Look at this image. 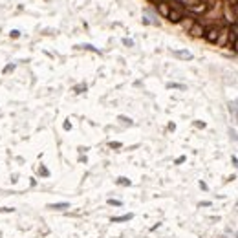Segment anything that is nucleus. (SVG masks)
I'll return each instance as SVG.
<instances>
[{
  "label": "nucleus",
  "mask_w": 238,
  "mask_h": 238,
  "mask_svg": "<svg viewBox=\"0 0 238 238\" xmlns=\"http://www.w3.org/2000/svg\"><path fill=\"white\" fill-rule=\"evenodd\" d=\"M233 33H238V24H234V26H233V30H231Z\"/></svg>",
  "instance_id": "4468645a"
},
{
  "label": "nucleus",
  "mask_w": 238,
  "mask_h": 238,
  "mask_svg": "<svg viewBox=\"0 0 238 238\" xmlns=\"http://www.w3.org/2000/svg\"><path fill=\"white\" fill-rule=\"evenodd\" d=\"M108 203L110 205H121V202H119V200H108Z\"/></svg>",
  "instance_id": "9b49d317"
},
{
  "label": "nucleus",
  "mask_w": 238,
  "mask_h": 238,
  "mask_svg": "<svg viewBox=\"0 0 238 238\" xmlns=\"http://www.w3.org/2000/svg\"><path fill=\"white\" fill-rule=\"evenodd\" d=\"M158 11H159V15L161 17H169V11H171V8H169V4H167V2H163V0H161V2H158Z\"/></svg>",
  "instance_id": "20e7f679"
},
{
  "label": "nucleus",
  "mask_w": 238,
  "mask_h": 238,
  "mask_svg": "<svg viewBox=\"0 0 238 238\" xmlns=\"http://www.w3.org/2000/svg\"><path fill=\"white\" fill-rule=\"evenodd\" d=\"M169 88H183L181 84H169Z\"/></svg>",
  "instance_id": "2eb2a0df"
},
{
  "label": "nucleus",
  "mask_w": 238,
  "mask_h": 238,
  "mask_svg": "<svg viewBox=\"0 0 238 238\" xmlns=\"http://www.w3.org/2000/svg\"><path fill=\"white\" fill-rule=\"evenodd\" d=\"M18 35H20V31H18V30H13V31H11V37H13V39H17Z\"/></svg>",
  "instance_id": "f8f14e48"
},
{
  "label": "nucleus",
  "mask_w": 238,
  "mask_h": 238,
  "mask_svg": "<svg viewBox=\"0 0 238 238\" xmlns=\"http://www.w3.org/2000/svg\"><path fill=\"white\" fill-rule=\"evenodd\" d=\"M174 55L180 57V59H187V61L193 59V53H190V52H174Z\"/></svg>",
  "instance_id": "39448f33"
},
{
  "label": "nucleus",
  "mask_w": 238,
  "mask_h": 238,
  "mask_svg": "<svg viewBox=\"0 0 238 238\" xmlns=\"http://www.w3.org/2000/svg\"><path fill=\"white\" fill-rule=\"evenodd\" d=\"M189 33L193 35V37H203V33H205V30H203V26L202 24H198V22H194L193 26H190V30H189Z\"/></svg>",
  "instance_id": "f03ea898"
},
{
  "label": "nucleus",
  "mask_w": 238,
  "mask_h": 238,
  "mask_svg": "<svg viewBox=\"0 0 238 238\" xmlns=\"http://www.w3.org/2000/svg\"><path fill=\"white\" fill-rule=\"evenodd\" d=\"M130 218H132V214H125V216H114L112 222H127V220H130Z\"/></svg>",
  "instance_id": "0eeeda50"
},
{
  "label": "nucleus",
  "mask_w": 238,
  "mask_h": 238,
  "mask_svg": "<svg viewBox=\"0 0 238 238\" xmlns=\"http://www.w3.org/2000/svg\"><path fill=\"white\" fill-rule=\"evenodd\" d=\"M40 174H42V176H48V171L44 169V167H40Z\"/></svg>",
  "instance_id": "ddd939ff"
},
{
  "label": "nucleus",
  "mask_w": 238,
  "mask_h": 238,
  "mask_svg": "<svg viewBox=\"0 0 238 238\" xmlns=\"http://www.w3.org/2000/svg\"><path fill=\"white\" fill-rule=\"evenodd\" d=\"M48 207H50V209H68L70 205H68L66 202H62V203H50Z\"/></svg>",
  "instance_id": "423d86ee"
},
{
  "label": "nucleus",
  "mask_w": 238,
  "mask_h": 238,
  "mask_svg": "<svg viewBox=\"0 0 238 238\" xmlns=\"http://www.w3.org/2000/svg\"><path fill=\"white\" fill-rule=\"evenodd\" d=\"M203 37H205L207 42H218V39H220V31H218V28H209V30L203 33Z\"/></svg>",
  "instance_id": "f257e3e1"
},
{
  "label": "nucleus",
  "mask_w": 238,
  "mask_h": 238,
  "mask_svg": "<svg viewBox=\"0 0 238 238\" xmlns=\"http://www.w3.org/2000/svg\"><path fill=\"white\" fill-rule=\"evenodd\" d=\"M234 105H236V106H238V99H236V103H234Z\"/></svg>",
  "instance_id": "dca6fc26"
},
{
  "label": "nucleus",
  "mask_w": 238,
  "mask_h": 238,
  "mask_svg": "<svg viewBox=\"0 0 238 238\" xmlns=\"http://www.w3.org/2000/svg\"><path fill=\"white\" fill-rule=\"evenodd\" d=\"M231 40H233V48H234V52L238 53V37H231Z\"/></svg>",
  "instance_id": "6e6552de"
},
{
  "label": "nucleus",
  "mask_w": 238,
  "mask_h": 238,
  "mask_svg": "<svg viewBox=\"0 0 238 238\" xmlns=\"http://www.w3.org/2000/svg\"><path fill=\"white\" fill-rule=\"evenodd\" d=\"M117 183H119V185H130V180H127V178H119Z\"/></svg>",
  "instance_id": "1a4fd4ad"
},
{
  "label": "nucleus",
  "mask_w": 238,
  "mask_h": 238,
  "mask_svg": "<svg viewBox=\"0 0 238 238\" xmlns=\"http://www.w3.org/2000/svg\"><path fill=\"white\" fill-rule=\"evenodd\" d=\"M13 70H15V64H9V66L4 68V74H8V71H13Z\"/></svg>",
  "instance_id": "9d476101"
},
{
  "label": "nucleus",
  "mask_w": 238,
  "mask_h": 238,
  "mask_svg": "<svg viewBox=\"0 0 238 238\" xmlns=\"http://www.w3.org/2000/svg\"><path fill=\"white\" fill-rule=\"evenodd\" d=\"M167 18H169L171 22H181V18H183V13L181 11H178V9H171L169 11V17H167Z\"/></svg>",
  "instance_id": "7ed1b4c3"
}]
</instances>
